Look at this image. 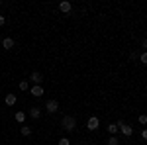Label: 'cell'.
I'll list each match as a JSON object with an SVG mask.
<instances>
[{"label": "cell", "mask_w": 147, "mask_h": 145, "mask_svg": "<svg viewBox=\"0 0 147 145\" xmlns=\"http://www.w3.org/2000/svg\"><path fill=\"white\" fill-rule=\"evenodd\" d=\"M61 125H63L65 132H75V127H77V120H75L73 116H63Z\"/></svg>", "instance_id": "cell-1"}, {"label": "cell", "mask_w": 147, "mask_h": 145, "mask_svg": "<svg viewBox=\"0 0 147 145\" xmlns=\"http://www.w3.org/2000/svg\"><path fill=\"white\" fill-rule=\"evenodd\" d=\"M116 125H118V129H120V132H122L125 137H131V135H134V127H131L129 123H125L124 120H120V122L116 123Z\"/></svg>", "instance_id": "cell-2"}, {"label": "cell", "mask_w": 147, "mask_h": 145, "mask_svg": "<svg viewBox=\"0 0 147 145\" xmlns=\"http://www.w3.org/2000/svg\"><path fill=\"white\" fill-rule=\"evenodd\" d=\"M100 127V120L96 118V116H90L88 120H86V129H90V132H96Z\"/></svg>", "instance_id": "cell-3"}, {"label": "cell", "mask_w": 147, "mask_h": 145, "mask_svg": "<svg viewBox=\"0 0 147 145\" xmlns=\"http://www.w3.org/2000/svg\"><path fill=\"white\" fill-rule=\"evenodd\" d=\"M45 110L49 112V114H55V112L59 110V102L57 100H47L45 102Z\"/></svg>", "instance_id": "cell-4"}, {"label": "cell", "mask_w": 147, "mask_h": 145, "mask_svg": "<svg viewBox=\"0 0 147 145\" xmlns=\"http://www.w3.org/2000/svg\"><path fill=\"white\" fill-rule=\"evenodd\" d=\"M59 10L63 12V14H69V12L73 10V4L69 0H63V2H59Z\"/></svg>", "instance_id": "cell-5"}, {"label": "cell", "mask_w": 147, "mask_h": 145, "mask_svg": "<svg viewBox=\"0 0 147 145\" xmlns=\"http://www.w3.org/2000/svg\"><path fill=\"white\" fill-rule=\"evenodd\" d=\"M14 45H16V41H14L12 37H4V41H2V47H4L6 51H10V49H14Z\"/></svg>", "instance_id": "cell-6"}, {"label": "cell", "mask_w": 147, "mask_h": 145, "mask_svg": "<svg viewBox=\"0 0 147 145\" xmlns=\"http://www.w3.org/2000/svg\"><path fill=\"white\" fill-rule=\"evenodd\" d=\"M32 96H35V98L43 96V86H41V84H35V86H32Z\"/></svg>", "instance_id": "cell-7"}, {"label": "cell", "mask_w": 147, "mask_h": 145, "mask_svg": "<svg viewBox=\"0 0 147 145\" xmlns=\"http://www.w3.org/2000/svg\"><path fill=\"white\" fill-rule=\"evenodd\" d=\"M30 78H32V82H35V84H41V82H43V75H41V73H37V71H34Z\"/></svg>", "instance_id": "cell-8"}, {"label": "cell", "mask_w": 147, "mask_h": 145, "mask_svg": "<svg viewBox=\"0 0 147 145\" xmlns=\"http://www.w3.org/2000/svg\"><path fill=\"white\" fill-rule=\"evenodd\" d=\"M30 116H32L34 120H39V118H41V110H39L37 106H34V108L30 110Z\"/></svg>", "instance_id": "cell-9"}, {"label": "cell", "mask_w": 147, "mask_h": 145, "mask_svg": "<svg viewBox=\"0 0 147 145\" xmlns=\"http://www.w3.org/2000/svg\"><path fill=\"white\" fill-rule=\"evenodd\" d=\"M4 102H6V106H14L16 104V94H6Z\"/></svg>", "instance_id": "cell-10"}, {"label": "cell", "mask_w": 147, "mask_h": 145, "mask_svg": "<svg viewBox=\"0 0 147 145\" xmlns=\"http://www.w3.org/2000/svg\"><path fill=\"white\" fill-rule=\"evenodd\" d=\"M16 122H18V123L26 122V112H16Z\"/></svg>", "instance_id": "cell-11"}, {"label": "cell", "mask_w": 147, "mask_h": 145, "mask_svg": "<svg viewBox=\"0 0 147 145\" xmlns=\"http://www.w3.org/2000/svg\"><path fill=\"white\" fill-rule=\"evenodd\" d=\"M20 132H22L24 137H28V135H32V127H30V125H22V129H20Z\"/></svg>", "instance_id": "cell-12"}, {"label": "cell", "mask_w": 147, "mask_h": 145, "mask_svg": "<svg viewBox=\"0 0 147 145\" xmlns=\"http://www.w3.org/2000/svg\"><path fill=\"white\" fill-rule=\"evenodd\" d=\"M108 145H120V139H118L116 135H110V137H108Z\"/></svg>", "instance_id": "cell-13"}, {"label": "cell", "mask_w": 147, "mask_h": 145, "mask_svg": "<svg viewBox=\"0 0 147 145\" xmlns=\"http://www.w3.org/2000/svg\"><path fill=\"white\" fill-rule=\"evenodd\" d=\"M116 132H118V125H116V123H110V125H108V134L114 135Z\"/></svg>", "instance_id": "cell-14"}, {"label": "cell", "mask_w": 147, "mask_h": 145, "mask_svg": "<svg viewBox=\"0 0 147 145\" xmlns=\"http://www.w3.org/2000/svg\"><path fill=\"white\" fill-rule=\"evenodd\" d=\"M139 63H141V65H147V51H143V53L139 55Z\"/></svg>", "instance_id": "cell-15"}, {"label": "cell", "mask_w": 147, "mask_h": 145, "mask_svg": "<svg viewBox=\"0 0 147 145\" xmlns=\"http://www.w3.org/2000/svg\"><path fill=\"white\" fill-rule=\"evenodd\" d=\"M137 122L141 123V125H145V123H147V114H141V116L137 118Z\"/></svg>", "instance_id": "cell-16"}, {"label": "cell", "mask_w": 147, "mask_h": 145, "mask_svg": "<svg viewBox=\"0 0 147 145\" xmlns=\"http://www.w3.org/2000/svg\"><path fill=\"white\" fill-rule=\"evenodd\" d=\"M57 145H71V139H69V137H61Z\"/></svg>", "instance_id": "cell-17"}, {"label": "cell", "mask_w": 147, "mask_h": 145, "mask_svg": "<svg viewBox=\"0 0 147 145\" xmlns=\"http://www.w3.org/2000/svg\"><path fill=\"white\" fill-rule=\"evenodd\" d=\"M30 88V82H28V80H22V82H20V90H28Z\"/></svg>", "instance_id": "cell-18"}, {"label": "cell", "mask_w": 147, "mask_h": 145, "mask_svg": "<svg viewBox=\"0 0 147 145\" xmlns=\"http://www.w3.org/2000/svg\"><path fill=\"white\" fill-rule=\"evenodd\" d=\"M141 49H145V51H147V39H143V41H141Z\"/></svg>", "instance_id": "cell-19"}, {"label": "cell", "mask_w": 147, "mask_h": 145, "mask_svg": "<svg viewBox=\"0 0 147 145\" xmlns=\"http://www.w3.org/2000/svg\"><path fill=\"white\" fill-rule=\"evenodd\" d=\"M141 137H143V139H145V141H147V127H145V129H143V132H141Z\"/></svg>", "instance_id": "cell-20"}, {"label": "cell", "mask_w": 147, "mask_h": 145, "mask_svg": "<svg viewBox=\"0 0 147 145\" xmlns=\"http://www.w3.org/2000/svg\"><path fill=\"white\" fill-rule=\"evenodd\" d=\"M4 24H6V18H4V16H0V26H4Z\"/></svg>", "instance_id": "cell-21"}, {"label": "cell", "mask_w": 147, "mask_h": 145, "mask_svg": "<svg viewBox=\"0 0 147 145\" xmlns=\"http://www.w3.org/2000/svg\"><path fill=\"white\" fill-rule=\"evenodd\" d=\"M90 145H96V143H90Z\"/></svg>", "instance_id": "cell-22"}]
</instances>
